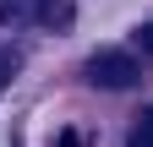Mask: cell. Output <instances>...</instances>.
<instances>
[{"mask_svg":"<svg viewBox=\"0 0 153 147\" xmlns=\"http://www.w3.org/2000/svg\"><path fill=\"white\" fill-rule=\"evenodd\" d=\"M137 76H142V65L126 49H104V54L88 60V82L93 87H137Z\"/></svg>","mask_w":153,"mask_h":147,"instance_id":"1","label":"cell"},{"mask_svg":"<svg viewBox=\"0 0 153 147\" xmlns=\"http://www.w3.org/2000/svg\"><path fill=\"white\" fill-rule=\"evenodd\" d=\"M38 22L44 27H66L71 22V0H38Z\"/></svg>","mask_w":153,"mask_h":147,"instance_id":"2","label":"cell"},{"mask_svg":"<svg viewBox=\"0 0 153 147\" xmlns=\"http://www.w3.org/2000/svg\"><path fill=\"white\" fill-rule=\"evenodd\" d=\"M126 147H153V109H142V115H137V125H131Z\"/></svg>","mask_w":153,"mask_h":147,"instance_id":"3","label":"cell"},{"mask_svg":"<svg viewBox=\"0 0 153 147\" xmlns=\"http://www.w3.org/2000/svg\"><path fill=\"white\" fill-rule=\"evenodd\" d=\"M11 71H16V54L0 49V93H6V82H11Z\"/></svg>","mask_w":153,"mask_h":147,"instance_id":"4","label":"cell"},{"mask_svg":"<svg viewBox=\"0 0 153 147\" xmlns=\"http://www.w3.org/2000/svg\"><path fill=\"white\" fill-rule=\"evenodd\" d=\"M137 44H142V49L153 54V22H142V27H137Z\"/></svg>","mask_w":153,"mask_h":147,"instance_id":"5","label":"cell"}]
</instances>
